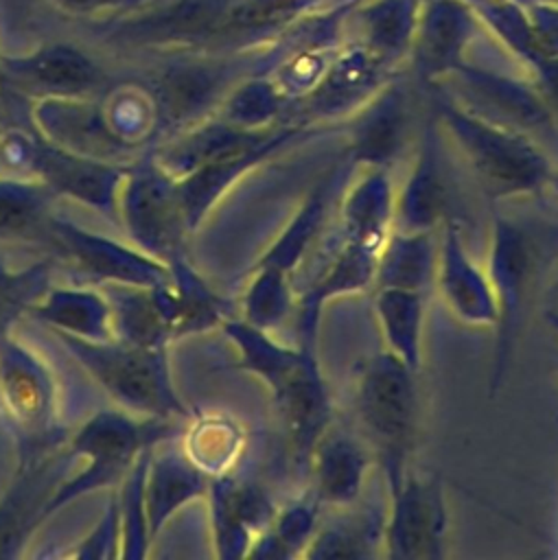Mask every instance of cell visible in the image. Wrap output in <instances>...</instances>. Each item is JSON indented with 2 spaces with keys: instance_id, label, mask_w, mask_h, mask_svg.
<instances>
[{
  "instance_id": "obj_1",
  "label": "cell",
  "mask_w": 558,
  "mask_h": 560,
  "mask_svg": "<svg viewBox=\"0 0 558 560\" xmlns=\"http://www.w3.org/2000/svg\"><path fill=\"white\" fill-rule=\"evenodd\" d=\"M427 90L442 136L490 199L534 197L558 186V162L532 138L466 112L435 85Z\"/></svg>"
},
{
  "instance_id": "obj_27",
  "label": "cell",
  "mask_w": 558,
  "mask_h": 560,
  "mask_svg": "<svg viewBox=\"0 0 558 560\" xmlns=\"http://www.w3.org/2000/svg\"><path fill=\"white\" fill-rule=\"evenodd\" d=\"M385 510L337 508V514L319 521V527L302 558H374L381 556Z\"/></svg>"
},
{
  "instance_id": "obj_23",
  "label": "cell",
  "mask_w": 558,
  "mask_h": 560,
  "mask_svg": "<svg viewBox=\"0 0 558 560\" xmlns=\"http://www.w3.org/2000/svg\"><path fill=\"white\" fill-rule=\"evenodd\" d=\"M208 483L210 477L186 453L162 451L151 455L144 479L149 536L153 538L179 508L206 494Z\"/></svg>"
},
{
  "instance_id": "obj_4",
  "label": "cell",
  "mask_w": 558,
  "mask_h": 560,
  "mask_svg": "<svg viewBox=\"0 0 558 560\" xmlns=\"http://www.w3.org/2000/svg\"><path fill=\"white\" fill-rule=\"evenodd\" d=\"M433 85L466 112L532 138L558 162V112L536 81L530 83L464 59Z\"/></svg>"
},
{
  "instance_id": "obj_45",
  "label": "cell",
  "mask_w": 558,
  "mask_h": 560,
  "mask_svg": "<svg viewBox=\"0 0 558 560\" xmlns=\"http://www.w3.org/2000/svg\"><path fill=\"white\" fill-rule=\"evenodd\" d=\"M538 2H547V4H554V7H558V0H538Z\"/></svg>"
},
{
  "instance_id": "obj_8",
  "label": "cell",
  "mask_w": 558,
  "mask_h": 560,
  "mask_svg": "<svg viewBox=\"0 0 558 560\" xmlns=\"http://www.w3.org/2000/svg\"><path fill=\"white\" fill-rule=\"evenodd\" d=\"M120 223L144 254L168 262L179 256L186 221L182 214L175 179L153 160L127 168L118 192Z\"/></svg>"
},
{
  "instance_id": "obj_20",
  "label": "cell",
  "mask_w": 558,
  "mask_h": 560,
  "mask_svg": "<svg viewBox=\"0 0 558 560\" xmlns=\"http://www.w3.org/2000/svg\"><path fill=\"white\" fill-rule=\"evenodd\" d=\"M477 20L468 0H429L420 9L411 39V66L418 81L429 88L464 61Z\"/></svg>"
},
{
  "instance_id": "obj_26",
  "label": "cell",
  "mask_w": 558,
  "mask_h": 560,
  "mask_svg": "<svg viewBox=\"0 0 558 560\" xmlns=\"http://www.w3.org/2000/svg\"><path fill=\"white\" fill-rule=\"evenodd\" d=\"M0 396L9 411L24 424L46 420L53 385L42 363L22 346L0 341Z\"/></svg>"
},
{
  "instance_id": "obj_5",
  "label": "cell",
  "mask_w": 558,
  "mask_h": 560,
  "mask_svg": "<svg viewBox=\"0 0 558 560\" xmlns=\"http://www.w3.org/2000/svg\"><path fill=\"white\" fill-rule=\"evenodd\" d=\"M57 335L94 381L125 407L160 420L188 418V409L171 387L162 348Z\"/></svg>"
},
{
  "instance_id": "obj_44",
  "label": "cell",
  "mask_w": 558,
  "mask_h": 560,
  "mask_svg": "<svg viewBox=\"0 0 558 560\" xmlns=\"http://www.w3.org/2000/svg\"><path fill=\"white\" fill-rule=\"evenodd\" d=\"M545 322H547V326L554 330V335L558 339V308H547L545 311Z\"/></svg>"
},
{
  "instance_id": "obj_35",
  "label": "cell",
  "mask_w": 558,
  "mask_h": 560,
  "mask_svg": "<svg viewBox=\"0 0 558 560\" xmlns=\"http://www.w3.org/2000/svg\"><path fill=\"white\" fill-rule=\"evenodd\" d=\"M322 521V505L311 497H300L278 508L269 527L254 540L247 558L289 560L302 558Z\"/></svg>"
},
{
  "instance_id": "obj_18",
  "label": "cell",
  "mask_w": 558,
  "mask_h": 560,
  "mask_svg": "<svg viewBox=\"0 0 558 560\" xmlns=\"http://www.w3.org/2000/svg\"><path fill=\"white\" fill-rule=\"evenodd\" d=\"M271 398L284 424L291 462L300 472H304L315 442L335 420L317 350L304 348L300 363Z\"/></svg>"
},
{
  "instance_id": "obj_28",
  "label": "cell",
  "mask_w": 558,
  "mask_h": 560,
  "mask_svg": "<svg viewBox=\"0 0 558 560\" xmlns=\"http://www.w3.org/2000/svg\"><path fill=\"white\" fill-rule=\"evenodd\" d=\"M221 328L239 352L236 368L254 374L271 396L284 385L304 354V348L284 346L269 330L256 328L241 317H225Z\"/></svg>"
},
{
  "instance_id": "obj_37",
  "label": "cell",
  "mask_w": 558,
  "mask_h": 560,
  "mask_svg": "<svg viewBox=\"0 0 558 560\" xmlns=\"http://www.w3.org/2000/svg\"><path fill=\"white\" fill-rule=\"evenodd\" d=\"M243 433L239 424L223 416L199 418L188 433L186 455L208 475L217 477L230 470L239 457Z\"/></svg>"
},
{
  "instance_id": "obj_41",
  "label": "cell",
  "mask_w": 558,
  "mask_h": 560,
  "mask_svg": "<svg viewBox=\"0 0 558 560\" xmlns=\"http://www.w3.org/2000/svg\"><path fill=\"white\" fill-rule=\"evenodd\" d=\"M26 74L37 85L61 94H77L94 81V68L90 61L66 48L44 52L26 68Z\"/></svg>"
},
{
  "instance_id": "obj_22",
  "label": "cell",
  "mask_w": 558,
  "mask_h": 560,
  "mask_svg": "<svg viewBox=\"0 0 558 560\" xmlns=\"http://www.w3.org/2000/svg\"><path fill=\"white\" fill-rule=\"evenodd\" d=\"M339 195L337 238L381 249L394 228L396 184L390 168H359Z\"/></svg>"
},
{
  "instance_id": "obj_25",
  "label": "cell",
  "mask_w": 558,
  "mask_h": 560,
  "mask_svg": "<svg viewBox=\"0 0 558 560\" xmlns=\"http://www.w3.org/2000/svg\"><path fill=\"white\" fill-rule=\"evenodd\" d=\"M438 232L392 230L376 254L372 289H411L427 293L433 287Z\"/></svg>"
},
{
  "instance_id": "obj_43",
  "label": "cell",
  "mask_w": 558,
  "mask_h": 560,
  "mask_svg": "<svg viewBox=\"0 0 558 560\" xmlns=\"http://www.w3.org/2000/svg\"><path fill=\"white\" fill-rule=\"evenodd\" d=\"M523 7L538 50L545 57H558V7L538 0H523Z\"/></svg>"
},
{
  "instance_id": "obj_9",
  "label": "cell",
  "mask_w": 558,
  "mask_h": 560,
  "mask_svg": "<svg viewBox=\"0 0 558 560\" xmlns=\"http://www.w3.org/2000/svg\"><path fill=\"white\" fill-rule=\"evenodd\" d=\"M392 66L361 42L337 50L317 85L291 107V120L324 125L350 118L390 79Z\"/></svg>"
},
{
  "instance_id": "obj_31",
  "label": "cell",
  "mask_w": 558,
  "mask_h": 560,
  "mask_svg": "<svg viewBox=\"0 0 558 560\" xmlns=\"http://www.w3.org/2000/svg\"><path fill=\"white\" fill-rule=\"evenodd\" d=\"M225 72L221 68L190 66L164 77L160 109L168 125H195L214 103L223 101Z\"/></svg>"
},
{
  "instance_id": "obj_2",
  "label": "cell",
  "mask_w": 558,
  "mask_h": 560,
  "mask_svg": "<svg viewBox=\"0 0 558 560\" xmlns=\"http://www.w3.org/2000/svg\"><path fill=\"white\" fill-rule=\"evenodd\" d=\"M418 374L387 350L370 354L357 368L352 413L359 435L374 453L387 494L411 468L418 442Z\"/></svg>"
},
{
  "instance_id": "obj_24",
  "label": "cell",
  "mask_w": 558,
  "mask_h": 560,
  "mask_svg": "<svg viewBox=\"0 0 558 560\" xmlns=\"http://www.w3.org/2000/svg\"><path fill=\"white\" fill-rule=\"evenodd\" d=\"M372 306L385 341V350L398 357L411 372L422 370L427 293L411 289H372Z\"/></svg>"
},
{
  "instance_id": "obj_47",
  "label": "cell",
  "mask_w": 558,
  "mask_h": 560,
  "mask_svg": "<svg viewBox=\"0 0 558 560\" xmlns=\"http://www.w3.org/2000/svg\"><path fill=\"white\" fill-rule=\"evenodd\" d=\"M556 289H558V284H556Z\"/></svg>"
},
{
  "instance_id": "obj_32",
  "label": "cell",
  "mask_w": 558,
  "mask_h": 560,
  "mask_svg": "<svg viewBox=\"0 0 558 560\" xmlns=\"http://www.w3.org/2000/svg\"><path fill=\"white\" fill-rule=\"evenodd\" d=\"M33 313L50 324L57 332L88 341L112 339V313L105 298L88 289H55Z\"/></svg>"
},
{
  "instance_id": "obj_29",
  "label": "cell",
  "mask_w": 558,
  "mask_h": 560,
  "mask_svg": "<svg viewBox=\"0 0 558 560\" xmlns=\"http://www.w3.org/2000/svg\"><path fill=\"white\" fill-rule=\"evenodd\" d=\"M359 42L394 66L411 48L420 0H372L357 7Z\"/></svg>"
},
{
  "instance_id": "obj_3",
  "label": "cell",
  "mask_w": 558,
  "mask_h": 560,
  "mask_svg": "<svg viewBox=\"0 0 558 560\" xmlns=\"http://www.w3.org/2000/svg\"><path fill=\"white\" fill-rule=\"evenodd\" d=\"M543 252L530 225L499 214H492L486 271L497 302L495 341L488 376V394L497 396L505 383L519 335L532 302V293L540 273Z\"/></svg>"
},
{
  "instance_id": "obj_7",
  "label": "cell",
  "mask_w": 558,
  "mask_h": 560,
  "mask_svg": "<svg viewBox=\"0 0 558 560\" xmlns=\"http://www.w3.org/2000/svg\"><path fill=\"white\" fill-rule=\"evenodd\" d=\"M166 422L153 418L151 424H138L116 411H101L92 416L72 438V453L90 457V466L72 477L68 483L57 486L55 494L44 503L42 516L53 514L68 501L98 486L112 483L127 470L144 446H151L158 435L166 433Z\"/></svg>"
},
{
  "instance_id": "obj_40",
  "label": "cell",
  "mask_w": 558,
  "mask_h": 560,
  "mask_svg": "<svg viewBox=\"0 0 558 560\" xmlns=\"http://www.w3.org/2000/svg\"><path fill=\"white\" fill-rule=\"evenodd\" d=\"M322 0H243L232 7L223 20V28L241 35H267L289 28L302 13Z\"/></svg>"
},
{
  "instance_id": "obj_17",
  "label": "cell",
  "mask_w": 558,
  "mask_h": 560,
  "mask_svg": "<svg viewBox=\"0 0 558 560\" xmlns=\"http://www.w3.org/2000/svg\"><path fill=\"white\" fill-rule=\"evenodd\" d=\"M333 249L319 273L295 295V337L300 348L317 350L319 317L328 302L372 289L379 249L333 238Z\"/></svg>"
},
{
  "instance_id": "obj_21",
  "label": "cell",
  "mask_w": 558,
  "mask_h": 560,
  "mask_svg": "<svg viewBox=\"0 0 558 560\" xmlns=\"http://www.w3.org/2000/svg\"><path fill=\"white\" fill-rule=\"evenodd\" d=\"M354 166L348 160L335 162L309 190V195L300 201L287 225L280 234L271 241V245L263 252L256 265H274L287 273H295L304 262L309 249L315 245L317 236L322 234L328 212L344 190L348 175Z\"/></svg>"
},
{
  "instance_id": "obj_46",
  "label": "cell",
  "mask_w": 558,
  "mask_h": 560,
  "mask_svg": "<svg viewBox=\"0 0 558 560\" xmlns=\"http://www.w3.org/2000/svg\"><path fill=\"white\" fill-rule=\"evenodd\" d=\"M0 166H2V160H0Z\"/></svg>"
},
{
  "instance_id": "obj_6",
  "label": "cell",
  "mask_w": 558,
  "mask_h": 560,
  "mask_svg": "<svg viewBox=\"0 0 558 560\" xmlns=\"http://www.w3.org/2000/svg\"><path fill=\"white\" fill-rule=\"evenodd\" d=\"M449 503L438 475L414 468L387 494L381 556L394 560H440L449 553Z\"/></svg>"
},
{
  "instance_id": "obj_36",
  "label": "cell",
  "mask_w": 558,
  "mask_h": 560,
  "mask_svg": "<svg viewBox=\"0 0 558 560\" xmlns=\"http://www.w3.org/2000/svg\"><path fill=\"white\" fill-rule=\"evenodd\" d=\"M295 295L291 273L274 265H256L241 298V319L274 332L293 315Z\"/></svg>"
},
{
  "instance_id": "obj_10",
  "label": "cell",
  "mask_w": 558,
  "mask_h": 560,
  "mask_svg": "<svg viewBox=\"0 0 558 560\" xmlns=\"http://www.w3.org/2000/svg\"><path fill=\"white\" fill-rule=\"evenodd\" d=\"M453 192L444 162V136L431 114L418 133L414 162L396 186L394 228L403 232H438L451 214Z\"/></svg>"
},
{
  "instance_id": "obj_33",
  "label": "cell",
  "mask_w": 558,
  "mask_h": 560,
  "mask_svg": "<svg viewBox=\"0 0 558 560\" xmlns=\"http://www.w3.org/2000/svg\"><path fill=\"white\" fill-rule=\"evenodd\" d=\"M217 116L234 127L260 131L291 120V103L265 72L234 85L219 103Z\"/></svg>"
},
{
  "instance_id": "obj_13",
  "label": "cell",
  "mask_w": 558,
  "mask_h": 560,
  "mask_svg": "<svg viewBox=\"0 0 558 560\" xmlns=\"http://www.w3.org/2000/svg\"><path fill=\"white\" fill-rule=\"evenodd\" d=\"M46 238L81 273L105 284L116 282L133 287H158L171 276L168 262L109 241L101 234L81 230L79 225L61 219L48 221Z\"/></svg>"
},
{
  "instance_id": "obj_16",
  "label": "cell",
  "mask_w": 558,
  "mask_h": 560,
  "mask_svg": "<svg viewBox=\"0 0 558 560\" xmlns=\"http://www.w3.org/2000/svg\"><path fill=\"white\" fill-rule=\"evenodd\" d=\"M376 466L374 453L357 429L333 420L315 442L306 477L311 497L324 508H348L359 503L370 468Z\"/></svg>"
},
{
  "instance_id": "obj_15",
  "label": "cell",
  "mask_w": 558,
  "mask_h": 560,
  "mask_svg": "<svg viewBox=\"0 0 558 560\" xmlns=\"http://www.w3.org/2000/svg\"><path fill=\"white\" fill-rule=\"evenodd\" d=\"M26 173L37 175L53 192L68 195L109 217L118 214V192L127 173L123 164L26 138Z\"/></svg>"
},
{
  "instance_id": "obj_19",
  "label": "cell",
  "mask_w": 558,
  "mask_h": 560,
  "mask_svg": "<svg viewBox=\"0 0 558 560\" xmlns=\"http://www.w3.org/2000/svg\"><path fill=\"white\" fill-rule=\"evenodd\" d=\"M210 518L219 558H247L254 540L269 527L278 505L256 481H243L230 472L210 477Z\"/></svg>"
},
{
  "instance_id": "obj_12",
  "label": "cell",
  "mask_w": 558,
  "mask_h": 560,
  "mask_svg": "<svg viewBox=\"0 0 558 560\" xmlns=\"http://www.w3.org/2000/svg\"><path fill=\"white\" fill-rule=\"evenodd\" d=\"M346 160L354 168H390L411 140V98L407 83L390 79L365 105L346 118Z\"/></svg>"
},
{
  "instance_id": "obj_11",
  "label": "cell",
  "mask_w": 558,
  "mask_h": 560,
  "mask_svg": "<svg viewBox=\"0 0 558 560\" xmlns=\"http://www.w3.org/2000/svg\"><path fill=\"white\" fill-rule=\"evenodd\" d=\"M326 125H309L300 120H287L276 127V131L260 144L219 158L214 162H208L188 175L175 179L182 214L188 230H195L206 214L214 208V203L249 171L258 168L280 151H284L291 144H298L300 140L313 138L315 133H324Z\"/></svg>"
},
{
  "instance_id": "obj_14",
  "label": "cell",
  "mask_w": 558,
  "mask_h": 560,
  "mask_svg": "<svg viewBox=\"0 0 558 560\" xmlns=\"http://www.w3.org/2000/svg\"><path fill=\"white\" fill-rule=\"evenodd\" d=\"M433 289L446 311L464 326L495 328L497 302L484 265H479L464 241L462 223L449 217L438 230V260Z\"/></svg>"
},
{
  "instance_id": "obj_30",
  "label": "cell",
  "mask_w": 558,
  "mask_h": 560,
  "mask_svg": "<svg viewBox=\"0 0 558 560\" xmlns=\"http://www.w3.org/2000/svg\"><path fill=\"white\" fill-rule=\"evenodd\" d=\"M103 293L112 313V330H118V341L144 348H164L171 332L158 306L153 287L109 282Z\"/></svg>"
},
{
  "instance_id": "obj_42",
  "label": "cell",
  "mask_w": 558,
  "mask_h": 560,
  "mask_svg": "<svg viewBox=\"0 0 558 560\" xmlns=\"http://www.w3.org/2000/svg\"><path fill=\"white\" fill-rule=\"evenodd\" d=\"M120 508L118 499H112L103 518L92 534L74 551L77 558H116L120 556Z\"/></svg>"
},
{
  "instance_id": "obj_38",
  "label": "cell",
  "mask_w": 558,
  "mask_h": 560,
  "mask_svg": "<svg viewBox=\"0 0 558 560\" xmlns=\"http://www.w3.org/2000/svg\"><path fill=\"white\" fill-rule=\"evenodd\" d=\"M473 11L497 33V37L532 70L545 59L538 50L525 7L516 0H468Z\"/></svg>"
},
{
  "instance_id": "obj_39",
  "label": "cell",
  "mask_w": 558,
  "mask_h": 560,
  "mask_svg": "<svg viewBox=\"0 0 558 560\" xmlns=\"http://www.w3.org/2000/svg\"><path fill=\"white\" fill-rule=\"evenodd\" d=\"M151 446H144L133 464L129 466V475L125 481L123 497L118 501L120 508V556L125 558H142L147 553V545L151 542L149 525H147V508H144V479L149 468Z\"/></svg>"
},
{
  "instance_id": "obj_34",
  "label": "cell",
  "mask_w": 558,
  "mask_h": 560,
  "mask_svg": "<svg viewBox=\"0 0 558 560\" xmlns=\"http://www.w3.org/2000/svg\"><path fill=\"white\" fill-rule=\"evenodd\" d=\"M50 192L44 182L0 175V241L46 236Z\"/></svg>"
}]
</instances>
